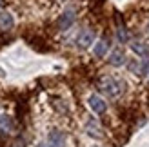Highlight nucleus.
Masks as SVG:
<instances>
[{
	"label": "nucleus",
	"mask_w": 149,
	"mask_h": 147,
	"mask_svg": "<svg viewBox=\"0 0 149 147\" xmlns=\"http://www.w3.org/2000/svg\"><path fill=\"white\" fill-rule=\"evenodd\" d=\"M98 87H100V91H104L107 96H113V98L118 96V94H120V91H122L120 84H118L113 76H102V78L98 80Z\"/></svg>",
	"instance_id": "f257e3e1"
},
{
	"label": "nucleus",
	"mask_w": 149,
	"mask_h": 147,
	"mask_svg": "<svg viewBox=\"0 0 149 147\" xmlns=\"http://www.w3.org/2000/svg\"><path fill=\"white\" fill-rule=\"evenodd\" d=\"M74 18H77V15H74L73 9H68V11H64L60 17H58V29H62V31H65V29H69L73 24H74Z\"/></svg>",
	"instance_id": "f03ea898"
},
{
	"label": "nucleus",
	"mask_w": 149,
	"mask_h": 147,
	"mask_svg": "<svg viewBox=\"0 0 149 147\" xmlns=\"http://www.w3.org/2000/svg\"><path fill=\"white\" fill-rule=\"evenodd\" d=\"M93 42H95V31L93 29H84V31L78 35V38H77V46L80 49H87Z\"/></svg>",
	"instance_id": "7ed1b4c3"
},
{
	"label": "nucleus",
	"mask_w": 149,
	"mask_h": 147,
	"mask_svg": "<svg viewBox=\"0 0 149 147\" xmlns=\"http://www.w3.org/2000/svg\"><path fill=\"white\" fill-rule=\"evenodd\" d=\"M47 144L49 147H65V136L62 131L53 129L51 133L47 135Z\"/></svg>",
	"instance_id": "20e7f679"
},
{
	"label": "nucleus",
	"mask_w": 149,
	"mask_h": 147,
	"mask_svg": "<svg viewBox=\"0 0 149 147\" xmlns=\"http://www.w3.org/2000/svg\"><path fill=\"white\" fill-rule=\"evenodd\" d=\"M89 107L93 109V111L96 114H102V113H106V109H107V104L104 102L100 96H96V94H93V96H89Z\"/></svg>",
	"instance_id": "39448f33"
},
{
	"label": "nucleus",
	"mask_w": 149,
	"mask_h": 147,
	"mask_svg": "<svg viewBox=\"0 0 149 147\" xmlns=\"http://www.w3.org/2000/svg\"><path fill=\"white\" fill-rule=\"evenodd\" d=\"M13 26H15V20H13V15H11V13H7V11H2V13H0V29L9 31Z\"/></svg>",
	"instance_id": "423d86ee"
},
{
	"label": "nucleus",
	"mask_w": 149,
	"mask_h": 147,
	"mask_svg": "<svg viewBox=\"0 0 149 147\" xmlns=\"http://www.w3.org/2000/svg\"><path fill=\"white\" fill-rule=\"evenodd\" d=\"M86 131H87V135L93 136V138H102V136H104L100 126H96V122H93V120H89V122L86 123Z\"/></svg>",
	"instance_id": "0eeeda50"
},
{
	"label": "nucleus",
	"mask_w": 149,
	"mask_h": 147,
	"mask_svg": "<svg viewBox=\"0 0 149 147\" xmlns=\"http://www.w3.org/2000/svg\"><path fill=\"white\" fill-rule=\"evenodd\" d=\"M125 62V55H124V51L120 49H115L113 53H111V58H109V64L111 65H115V67H120V65Z\"/></svg>",
	"instance_id": "6e6552de"
},
{
	"label": "nucleus",
	"mask_w": 149,
	"mask_h": 147,
	"mask_svg": "<svg viewBox=\"0 0 149 147\" xmlns=\"http://www.w3.org/2000/svg\"><path fill=\"white\" fill-rule=\"evenodd\" d=\"M107 49H109V40L107 38H102L96 42V46H95V56L96 58H102L104 55L107 53Z\"/></svg>",
	"instance_id": "1a4fd4ad"
},
{
	"label": "nucleus",
	"mask_w": 149,
	"mask_h": 147,
	"mask_svg": "<svg viewBox=\"0 0 149 147\" xmlns=\"http://www.w3.org/2000/svg\"><path fill=\"white\" fill-rule=\"evenodd\" d=\"M11 131H13V120H11V116L2 114V116H0V133L7 135V133H11Z\"/></svg>",
	"instance_id": "9d476101"
},
{
	"label": "nucleus",
	"mask_w": 149,
	"mask_h": 147,
	"mask_svg": "<svg viewBox=\"0 0 149 147\" xmlns=\"http://www.w3.org/2000/svg\"><path fill=\"white\" fill-rule=\"evenodd\" d=\"M131 49L135 51L136 55L144 56V58H147V56H149V49H147V46H146V44H140V42H133V44H131Z\"/></svg>",
	"instance_id": "9b49d317"
},
{
	"label": "nucleus",
	"mask_w": 149,
	"mask_h": 147,
	"mask_svg": "<svg viewBox=\"0 0 149 147\" xmlns=\"http://www.w3.org/2000/svg\"><path fill=\"white\" fill-rule=\"evenodd\" d=\"M138 75L140 76H147L149 75V58H144V60H142L140 69H138Z\"/></svg>",
	"instance_id": "f8f14e48"
},
{
	"label": "nucleus",
	"mask_w": 149,
	"mask_h": 147,
	"mask_svg": "<svg viewBox=\"0 0 149 147\" xmlns=\"http://www.w3.org/2000/svg\"><path fill=\"white\" fill-rule=\"evenodd\" d=\"M116 33H118V40H120L122 44L129 40V33L125 31V27H124V26H120V27H118V29H116Z\"/></svg>",
	"instance_id": "ddd939ff"
},
{
	"label": "nucleus",
	"mask_w": 149,
	"mask_h": 147,
	"mask_svg": "<svg viewBox=\"0 0 149 147\" xmlns=\"http://www.w3.org/2000/svg\"><path fill=\"white\" fill-rule=\"evenodd\" d=\"M147 35H149V22H147Z\"/></svg>",
	"instance_id": "4468645a"
},
{
	"label": "nucleus",
	"mask_w": 149,
	"mask_h": 147,
	"mask_svg": "<svg viewBox=\"0 0 149 147\" xmlns=\"http://www.w3.org/2000/svg\"><path fill=\"white\" fill-rule=\"evenodd\" d=\"M38 147H46V145H44V144H38Z\"/></svg>",
	"instance_id": "2eb2a0df"
},
{
	"label": "nucleus",
	"mask_w": 149,
	"mask_h": 147,
	"mask_svg": "<svg viewBox=\"0 0 149 147\" xmlns=\"http://www.w3.org/2000/svg\"><path fill=\"white\" fill-rule=\"evenodd\" d=\"M2 4H4V2H2V0H0V6H2Z\"/></svg>",
	"instance_id": "dca6fc26"
}]
</instances>
